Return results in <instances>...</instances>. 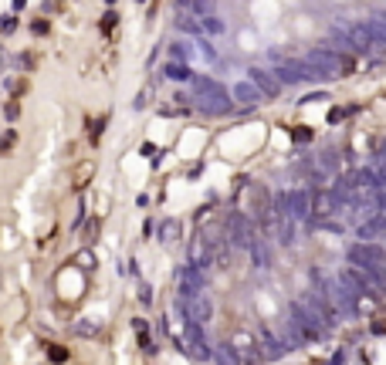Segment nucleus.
Here are the masks:
<instances>
[{
    "mask_svg": "<svg viewBox=\"0 0 386 365\" xmlns=\"http://www.w3.org/2000/svg\"><path fill=\"white\" fill-rule=\"evenodd\" d=\"M305 64L315 68L322 78H346L353 71V58H346V54L332 51V47H312L305 54Z\"/></svg>",
    "mask_w": 386,
    "mask_h": 365,
    "instance_id": "f257e3e1",
    "label": "nucleus"
},
{
    "mask_svg": "<svg viewBox=\"0 0 386 365\" xmlns=\"http://www.w3.org/2000/svg\"><path fill=\"white\" fill-rule=\"evenodd\" d=\"M271 75H275V81H278V85H285V88L302 85V81H322V75H319L315 68H309L305 61H281Z\"/></svg>",
    "mask_w": 386,
    "mask_h": 365,
    "instance_id": "f03ea898",
    "label": "nucleus"
},
{
    "mask_svg": "<svg viewBox=\"0 0 386 365\" xmlns=\"http://www.w3.org/2000/svg\"><path fill=\"white\" fill-rule=\"evenodd\" d=\"M275 210H278L281 220H305L309 216V190H288V193H281Z\"/></svg>",
    "mask_w": 386,
    "mask_h": 365,
    "instance_id": "7ed1b4c3",
    "label": "nucleus"
},
{
    "mask_svg": "<svg viewBox=\"0 0 386 365\" xmlns=\"http://www.w3.org/2000/svg\"><path fill=\"white\" fill-rule=\"evenodd\" d=\"M346 257H349V264L359 267V271H366V267H383V264H386V247L363 241V243H356V247H349V254H346Z\"/></svg>",
    "mask_w": 386,
    "mask_h": 365,
    "instance_id": "20e7f679",
    "label": "nucleus"
},
{
    "mask_svg": "<svg viewBox=\"0 0 386 365\" xmlns=\"http://www.w3.org/2000/svg\"><path fill=\"white\" fill-rule=\"evenodd\" d=\"M227 233H231L227 241H231L234 247H251V243H254V224L247 220L244 213H231V216H227Z\"/></svg>",
    "mask_w": 386,
    "mask_h": 365,
    "instance_id": "39448f33",
    "label": "nucleus"
},
{
    "mask_svg": "<svg viewBox=\"0 0 386 365\" xmlns=\"http://www.w3.org/2000/svg\"><path fill=\"white\" fill-rule=\"evenodd\" d=\"M346 41H349V47H356V51H363V54H370V51H376V41H373L370 28H366V21H356V24H349L346 28Z\"/></svg>",
    "mask_w": 386,
    "mask_h": 365,
    "instance_id": "423d86ee",
    "label": "nucleus"
},
{
    "mask_svg": "<svg viewBox=\"0 0 386 365\" xmlns=\"http://www.w3.org/2000/svg\"><path fill=\"white\" fill-rule=\"evenodd\" d=\"M247 81L261 91V95H268V98H275V95L281 91V85L275 81V75H271L268 68H258V64H254V68H247Z\"/></svg>",
    "mask_w": 386,
    "mask_h": 365,
    "instance_id": "0eeeda50",
    "label": "nucleus"
},
{
    "mask_svg": "<svg viewBox=\"0 0 386 365\" xmlns=\"http://www.w3.org/2000/svg\"><path fill=\"white\" fill-rule=\"evenodd\" d=\"M193 88L200 95V102H210V98H227V91L217 85L214 78H193Z\"/></svg>",
    "mask_w": 386,
    "mask_h": 365,
    "instance_id": "6e6552de",
    "label": "nucleus"
},
{
    "mask_svg": "<svg viewBox=\"0 0 386 365\" xmlns=\"http://www.w3.org/2000/svg\"><path fill=\"white\" fill-rule=\"evenodd\" d=\"M234 98L241 105H254V102H261V91L254 88L251 81H241V85H234Z\"/></svg>",
    "mask_w": 386,
    "mask_h": 365,
    "instance_id": "1a4fd4ad",
    "label": "nucleus"
},
{
    "mask_svg": "<svg viewBox=\"0 0 386 365\" xmlns=\"http://www.w3.org/2000/svg\"><path fill=\"white\" fill-rule=\"evenodd\" d=\"M163 75L170 78V81H193V71H190V64H180V61H170V64H163Z\"/></svg>",
    "mask_w": 386,
    "mask_h": 365,
    "instance_id": "9d476101",
    "label": "nucleus"
},
{
    "mask_svg": "<svg viewBox=\"0 0 386 365\" xmlns=\"http://www.w3.org/2000/svg\"><path fill=\"white\" fill-rule=\"evenodd\" d=\"M366 28H370L373 41L380 47H386V14H373L370 21H366Z\"/></svg>",
    "mask_w": 386,
    "mask_h": 365,
    "instance_id": "9b49d317",
    "label": "nucleus"
},
{
    "mask_svg": "<svg viewBox=\"0 0 386 365\" xmlns=\"http://www.w3.org/2000/svg\"><path fill=\"white\" fill-rule=\"evenodd\" d=\"M197 24H200V30H207V34H224V21H220V17L217 14H210V17H200V21H197Z\"/></svg>",
    "mask_w": 386,
    "mask_h": 365,
    "instance_id": "f8f14e48",
    "label": "nucleus"
},
{
    "mask_svg": "<svg viewBox=\"0 0 386 365\" xmlns=\"http://www.w3.org/2000/svg\"><path fill=\"white\" fill-rule=\"evenodd\" d=\"M176 237H180V224H176V220H163V227H159V241H176Z\"/></svg>",
    "mask_w": 386,
    "mask_h": 365,
    "instance_id": "ddd939ff",
    "label": "nucleus"
},
{
    "mask_svg": "<svg viewBox=\"0 0 386 365\" xmlns=\"http://www.w3.org/2000/svg\"><path fill=\"white\" fill-rule=\"evenodd\" d=\"M247 250L254 254V264H258V267H268V260H271V257H268V247H264L261 241H254L251 247H247Z\"/></svg>",
    "mask_w": 386,
    "mask_h": 365,
    "instance_id": "4468645a",
    "label": "nucleus"
},
{
    "mask_svg": "<svg viewBox=\"0 0 386 365\" xmlns=\"http://www.w3.org/2000/svg\"><path fill=\"white\" fill-rule=\"evenodd\" d=\"M170 54H173V61L186 64V61H190V45H186V41H173V45H170Z\"/></svg>",
    "mask_w": 386,
    "mask_h": 365,
    "instance_id": "2eb2a0df",
    "label": "nucleus"
},
{
    "mask_svg": "<svg viewBox=\"0 0 386 365\" xmlns=\"http://www.w3.org/2000/svg\"><path fill=\"white\" fill-rule=\"evenodd\" d=\"M75 264L81 267V271H92V267L98 264V260H95L92 250H78V254H75Z\"/></svg>",
    "mask_w": 386,
    "mask_h": 365,
    "instance_id": "dca6fc26",
    "label": "nucleus"
},
{
    "mask_svg": "<svg viewBox=\"0 0 386 365\" xmlns=\"http://www.w3.org/2000/svg\"><path fill=\"white\" fill-rule=\"evenodd\" d=\"M136 332H140V349L153 352V335L146 332V321H136Z\"/></svg>",
    "mask_w": 386,
    "mask_h": 365,
    "instance_id": "f3484780",
    "label": "nucleus"
},
{
    "mask_svg": "<svg viewBox=\"0 0 386 365\" xmlns=\"http://www.w3.org/2000/svg\"><path fill=\"white\" fill-rule=\"evenodd\" d=\"M106 115H102V119H95L92 125H89V139H92V142H98V139H102V132H106Z\"/></svg>",
    "mask_w": 386,
    "mask_h": 365,
    "instance_id": "a211bd4d",
    "label": "nucleus"
},
{
    "mask_svg": "<svg viewBox=\"0 0 386 365\" xmlns=\"http://www.w3.org/2000/svg\"><path fill=\"white\" fill-rule=\"evenodd\" d=\"M349 112H353V108H339V105H336V108H329V122H332V125H339V122L346 119Z\"/></svg>",
    "mask_w": 386,
    "mask_h": 365,
    "instance_id": "6ab92c4d",
    "label": "nucleus"
},
{
    "mask_svg": "<svg viewBox=\"0 0 386 365\" xmlns=\"http://www.w3.org/2000/svg\"><path fill=\"white\" fill-rule=\"evenodd\" d=\"M180 28H183L186 34H203V30H200V24H197L193 17H183V21H180Z\"/></svg>",
    "mask_w": 386,
    "mask_h": 365,
    "instance_id": "aec40b11",
    "label": "nucleus"
},
{
    "mask_svg": "<svg viewBox=\"0 0 386 365\" xmlns=\"http://www.w3.org/2000/svg\"><path fill=\"white\" fill-rule=\"evenodd\" d=\"M292 136H295V142H309L312 132H309V125H295V132H292Z\"/></svg>",
    "mask_w": 386,
    "mask_h": 365,
    "instance_id": "412c9836",
    "label": "nucleus"
},
{
    "mask_svg": "<svg viewBox=\"0 0 386 365\" xmlns=\"http://www.w3.org/2000/svg\"><path fill=\"white\" fill-rule=\"evenodd\" d=\"M200 54H203V58H207V61H217V51H214V45H210V41H203V37H200Z\"/></svg>",
    "mask_w": 386,
    "mask_h": 365,
    "instance_id": "4be33fe9",
    "label": "nucleus"
},
{
    "mask_svg": "<svg viewBox=\"0 0 386 365\" xmlns=\"http://www.w3.org/2000/svg\"><path fill=\"white\" fill-rule=\"evenodd\" d=\"M98 230H102V224H98V220H92V224H89V227H85V241L92 243L95 237H98Z\"/></svg>",
    "mask_w": 386,
    "mask_h": 365,
    "instance_id": "5701e85b",
    "label": "nucleus"
},
{
    "mask_svg": "<svg viewBox=\"0 0 386 365\" xmlns=\"http://www.w3.org/2000/svg\"><path fill=\"white\" fill-rule=\"evenodd\" d=\"M319 166H322V169H332V166H336V152H332V149H329V152H322V159H319Z\"/></svg>",
    "mask_w": 386,
    "mask_h": 365,
    "instance_id": "b1692460",
    "label": "nucleus"
},
{
    "mask_svg": "<svg viewBox=\"0 0 386 365\" xmlns=\"http://www.w3.org/2000/svg\"><path fill=\"white\" fill-rule=\"evenodd\" d=\"M115 21H119V17H115V11H108V14L102 17V30H112V28H115Z\"/></svg>",
    "mask_w": 386,
    "mask_h": 365,
    "instance_id": "393cba45",
    "label": "nucleus"
},
{
    "mask_svg": "<svg viewBox=\"0 0 386 365\" xmlns=\"http://www.w3.org/2000/svg\"><path fill=\"white\" fill-rule=\"evenodd\" d=\"M142 156H146V159H149V156H153V163H156V146H149V142H146V146H142Z\"/></svg>",
    "mask_w": 386,
    "mask_h": 365,
    "instance_id": "a878e982",
    "label": "nucleus"
},
{
    "mask_svg": "<svg viewBox=\"0 0 386 365\" xmlns=\"http://www.w3.org/2000/svg\"><path fill=\"white\" fill-rule=\"evenodd\" d=\"M17 28V17H4V30H14Z\"/></svg>",
    "mask_w": 386,
    "mask_h": 365,
    "instance_id": "bb28decb",
    "label": "nucleus"
},
{
    "mask_svg": "<svg viewBox=\"0 0 386 365\" xmlns=\"http://www.w3.org/2000/svg\"><path fill=\"white\" fill-rule=\"evenodd\" d=\"M34 34H47V21H38V24H34Z\"/></svg>",
    "mask_w": 386,
    "mask_h": 365,
    "instance_id": "cd10ccee",
    "label": "nucleus"
},
{
    "mask_svg": "<svg viewBox=\"0 0 386 365\" xmlns=\"http://www.w3.org/2000/svg\"><path fill=\"white\" fill-rule=\"evenodd\" d=\"M106 4H115V0H106Z\"/></svg>",
    "mask_w": 386,
    "mask_h": 365,
    "instance_id": "c85d7f7f",
    "label": "nucleus"
}]
</instances>
